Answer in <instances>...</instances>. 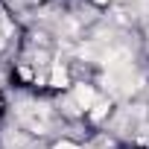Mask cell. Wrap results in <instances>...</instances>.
Here are the masks:
<instances>
[{
    "label": "cell",
    "mask_w": 149,
    "mask_h": 149,
    "mask_svg": "<svg viewBox=\"0 0 149 149\" xmlns=\"http://www.w3.org/2000/svg\"><path fill=\"white\" fill-rule=\"evenodd\" d=\"M21 117H24V120H26V123H29V126H32V129H35L38 134H41V132L47 129V111H44V108H35V105H26V108L21 111Z\"/></svg>",
    "instance_id": "6da1fadb"
},
{
    "label": "cell",
    "mask_w": 149,
    "mask_h": 149,
    "mask_svg": "<svg viewBox=\"0 0 149 149\" xmlns=\"http://www.w3.org/2000/svg\"><path fill=\"white\" fill-rule=\"evenodd\" d=\"M76 102H79L82 108H91V105H94V91H91L88 85H79V88H76Z\"/></svg>",
    "instance_id": "7a4b0ae2"
},
{
    "label": "cell",
    "mask_w": 149,
    "mask_h": 149,
    "mask_svg": "<svg viewBox=\"0 0 149 149\" xmlns=\"http://www.w3.org/2000/svg\"><path fill=\"white\" fill-rule=\"evenodd\" d=\"M50 85H53V88H64V85H67V73H64V67H53V73H50Z\"/></svg>",
    "instance_id": "3957f363"
},
{
    "label": "cell",
    "mask_w": 149,
    "mask_h": 149,
    "mask_svg": "<svg viewBox=\"0 0 149 149\" xmlns=\"http://www.w3.org/2000/svg\"><path fill=\"white\" fill-rule=\"evenodd\" d=\"M105 108H108V102H100L97 111H94V120H102V117H105Z\"/></svg>",
    "instance_id": "277c9868"
},
{
    "label": "cell",
    "mask_w": 149,
    "mask_h": 149,
    "mask_svg": "<svg viewBox=\"0 0 149 149\" xmlns=\"http://www.w3.org/2000/svg\"><path fill=\"white\" fill-rule=\"evenodd\" d=\"M56 149H79L76 143H67V140H61V143H56Z\"/></svg>",
    "instance_id": "5b68a950"
},
{
    "label": "cell",
    "mask_w": 149,
    "mask_h": 149,
    "mask_svg": "<svg viewBox=\"0 0 149 149\" xmlns=\"http://www.w3.org/2000/svg\"><path fill=\"white\" fill-rule=\"evenodd\" d=\"M94 3H108V0H94Z\"/></svg>",
    "instance_id": "8992f818"
}]
</instances>
